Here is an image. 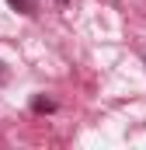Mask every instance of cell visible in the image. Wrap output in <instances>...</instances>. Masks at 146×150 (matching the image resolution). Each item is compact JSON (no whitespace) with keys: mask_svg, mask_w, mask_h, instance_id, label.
Segmentation results:
<instances>
[{"mask_svg":"<svg viewBox=\"0 0 146 150\" xmlns=\"http://www.w3.org/2000/svg\"><path fill=\"white\" fill-rule=\"evenodd\" d=\"M7 4H11L14 11L28 14V18H32V14H38V0H7Z\"/></svg>","mask_w":146,"mask_h":150,"instance_id":"6da1fadb","label":"cell"},{"mask_svg":"<svg viewBox=\"0 0 146 150\" xmlns=\"http://www.w3.org/2000/svg\"><path fill=\"white\" fill-rule=\"evenodd\" d=\"M143 59H146V56H143Z\"/></svg>","mask_w":146,"mask_h":150,"instance_id":"277c9868","label":"cell"},{"mask_svg":"<svg viewBox=\"0 0 146 150\" xmlns=\"http://www.w3.org/2000/svg\"><path fill=\"white\" fill-rule=\"evenodd\" d=\"M0 84H7V67L0 63Z\"/></svg>","mask_w":146,"mask_h":150,"instance_id":"3957f363","label":"cell"},{"mask_svg":"<svg viewBox=\"0 0 146 150\" xmlns=\"http://www.w3.org/2000/svg\"><path fill=\"white\" fill-rule=\"evenodd\" d=\"M32 108H35V112H56V101H49V98H35Z\"/></svg>","mask_w":146,"mask_h":150,"instance_id":"7a4b0ae2","label":"cell"}]
</instances>
